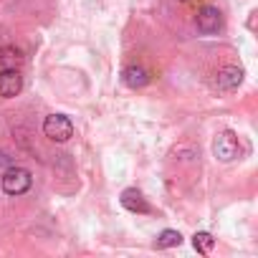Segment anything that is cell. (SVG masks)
Listing matches in <instances>:
<instances>
[{
	"instance_id": "cell-1",
	"label": "cell",
	"mask_w": 258,
	"mask_h": 258,
	"mask_svg": "<svg viewBox=\"0 0 258 258\" xmlns=\"http://www.w3.org/2000/svg\"><path fill=\"white\" fill-rule=\"evenodd\" d=\"M0 185H3V192L6 195H23V192H28L31 190V185H33V175L26 170V167H18V165H13L11 170H6L3 175H0Z\"/></svg>"
},
{
	"instance_id": "cell-2",
	"label": "cell",
	"mask_w": 258,
	"mask_h": 258,
	"mask_svg": "<svg viewBox=\"0 0 258 258\" xmlns=\"http://www.w3.org/2000/svg\"><path fill=\"white\" fill-rule=\"evenodd\" d=\"M43 135L51 142H66L74 135V124H71V119L66 114H51L43 121Z\"/></svg>"
},
{
	"instance_id": "cell-3",
	"label": "cell",
	"mask_w": 258,
	"mask_h": 258,
	"mask_svg": "<svg viewBox=\"0 0 258 258\" xmlns=\"http://www.w3.org/2000/svg\"><path fill=\"white\" fill-rule=\"evenodd\" d=\"M213 155H215V160H220V162H233V160L240 155L238 137H235L233 132H220V135L213 140Z\"/></svg>"
},
{
	"instance_id": "cell-4",
	"label": "cell",
	"mask_w": 258,
	"mask_h": 258,
	"mask_svg": "<svg viewBox=\"0 0 258 258\" xmlns=\"http://www.w3.org/2000/svg\"><path fill=\"white\" fill-rule=\"evenodd\" d=\"M195 26H198V31H200V33H205V36L218 33V31L223 28L220 11H218V8H213V6L200 8V11H198V16H195Z\"/></svg>"
},
{
	"instance_id": "cell-5",
	"label": "cell",
	"mask_w": 258,
	"mask_h": 258,
	"mask_svg": "<svg viewBox=\"0 0 258 258\" xmlns=\"http://www.w3.org/2000/svg\"><path fill=\"white\" fill-rule=\"evenodd\" d=\"M23 89V76L18 69H3L0 71V96L3 99H13L18 96Z\"/></svg>"
},
{
	"instance_id": "cell-6",
	"label": "cell",
	"mask_w": 258,
	"mask_h": 258,
	"mask_svg": "<svg viewBox=\"0 0 258 258\" xmlns=\"http://www.w3.org/2000/svg\"><path fill=\"white\" fill-rule=\"evenodd\" d=\"M121 205L129 210V213H140V215H145V213H150L152 208H150V203H147V198L137 190V187H126L124 192H121Z\"/></svg>"
},
{
	"instance_id": "cell-7",
	"label": "cell",
	"mask_w": 258,
	"mask_h": 258,
	"mask_svg": "<svg viewBox=\"0 0 258 258\" xmlns=\"http://www.w3.org/2000/svg\"><path fill=\"white\" fill-rule=\"evenodd\" d=\"M240 81H243V71H240L238 66H225V69H220V71H218V79H215L218 89H223V91L238 89Z\"/></svg>"
},
{
	"instance_id": "cell-8",
	"label": "cell",
	"mask_w": 258,
	"mask_h": 258,
	"mask_svg": "<svg viewBox=\"0 0 258 258\" xmlns=\"http://www.w3.org/2000/svg\"><path fill=\"white\" fill-rule=\"evenodd\" d=\"M121 79H124V84L129 86V89H142V86H147L150 84V71L145 69V66H126L124 69V74H121Z\"/></svg>"
},
{
	"instance_id": "cell-9",
	"label": "cell",
	"mask_w": 258,
	"mask_h": 258,
	"mask_svg": "<svg viewBox=\"0 0 258 258\" xmlns=\"http://www.w3.org/2000/svg\"><path fill=\"white\" fill-rule=\"evenodd\" d=\"M23 63V56L18 48L13 46H6V48H0V71L3 69H18Z\"/></svg>"
},
{
	"instance_id": "cell-10",
	"label": "cell",
	"mask_w": 258,
	"mask_h": 258,
	"mask_svg": "<svg viewBox=\"0 0 258 258\" xmlns=\"http://www.w3.org/2000/svg\"><path fill=\"white\" fill-rule=\"evenodd\" d=\"M192 245H195V250H198V253L210 255V250L215 248V238H213L210 233L200 230V233H195V235H192Z\"/></svg>"
},
{
	"instance_id": "cell-11",
	"label": "cell",
	"mask_w": 258,
	"mask_h": 258,
	"mask_svg": "<svg viewBox=\"0 0 258 258\" xmlns=\"http://www.w3.org/2000/svg\"><path fill=\"white\" fill-rule=\"evenodd\" d=\"M180 243H182V235H180L177 230H170V228H167V230H162V233L157 235V248H162V250H165V248H177Z\"/></svg>"
},
{
	"instance_id": "cell-12",
	"label": "cell",
	"mask_w": 258,
	"mask_h": 258,
	"mask_svg": "<svg viewBox=\"0 0 258 258\" xmlns=\"http://www.w3.org/2000/svg\"><path fill=\"white\" fill-rule=\"evenodd\" d=\"M16 162H13V157L8 155V152H0V175H3L6 170H11Z\"/></svg>"
}]
</instances>
